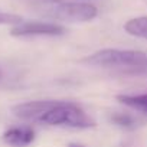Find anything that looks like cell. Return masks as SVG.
Returning a JSON list of instances; mask_svg holds the SVG:
<instances>
[{"instance_id": "6da1fadb", "label": "cell", "mask_w": 147, "mask_h": 147, "mask_svg": "<svg viewBox=\"0 0 147 147\" xmlns=\"http://www.w3.org/2000/svg\"><path fill=\"white\" fill-rule=\"evenodd\" d=\"M12 111L18 118L23 121L52 127H68L82 130L95 125V121L87 114V111L81 105L71 101H28L15 105Z\"/></svg>"}, {"instance_id": "7a4b0ae2", "label": "cell", "mask_w": 147, "mask_h": 147, "mask_svg": "<svg viewBox=\"0 0 147 147\" xmlns=\"http://www.w3.org/2000/svg\"><path fill=\"white\" fill-rule=\"evenodd\" d=\"M82 62L100 66L121 69L127 74H147V53L133 49H101L82 59Z\"/></svg>"}, {"instance_id": "3957f363", "label": "cell", "mask_w": 147, "mask_h": 147, "mask_svg": "<svg viewBox=\"0 0 147 147\" xmlns=\"http://www.w3.org/2000/svg\"><path fill=\"white\" fill-rule=\"evenodd\" d=\"M98 9L91 3H78V2H66L59 3L53 7L52 16L62 22H90L95 19Z\"/></svg>"}, {"instance_id": "277c9868", "label": "cell", "mask_w": 147, "mask_h": 147, "mask_svg": "<svg viewBox=\"0 0 147 147\" xmlns=\"http://www.w3.org/2000/svg\"><path fill=\"white\" fill-rule=\"evenodd\" d=\"M65 33V28L52 22H20L10 30L12 36L28 38V36H61Z\"/></svg>"}, {"instance_id": "5b68a950", "label": "cell", "mask_w": 147, "mask_h": 147, "mask_svg": "<svg viewBox=\"0 0 147 147\" xmlns=\"http://www.w3.org/2000/svg\"><path fill=\"white\" fill-rule=\"evenodd\" d=\"M35 140V130L29 125L10 127L3 133V141L10 147H28Z\"/></svg>"}, {"instance_id": "8992f818", "label": "cell", "mask_w": 147, "mask_h": 147, "mask_svg": "<svg viewBox=\"0 0 147 147\" xmlns=\"http://www.w3.org/2000/svg\"><path fill=\"white\" fill-rule=\"evenodd\" d=\"M115 98L123 105L133 108L136 111H140L144 115H147V92H143V94H120Z\"/></svg>"}, {"instance_id": "52a82bcc", "label": "cell", "mask_w": 147, "mask_h": 147, "mask_svg": "<svg viewBox=\"0 0 147 147\" xmlns=\"http://www.w3.org/2000/svg\"><path fill=\"white\" fill-rule=\"evenodd\" d=\"M124 29L128 35L136 36V38H141V39H147V16H141V18H134L130 19L125 25Z\"/></svg>"}, {"instance_id": "ba28073f", "label": "cell", "mask_w": 147, "mask_h": 147, "mask_svg": "<svg viewBox=\"0 0 147 147\" xmlns=\"http://www.w3.org/2000/svg\"><path fill=\"white\" fill-rule=\"evenodd\" d=\"M110 120L115 125H118L121 128H125V130L136 128V125H137V120L133 115L127 114V113H113L111 117H110Z\"/></svg>"}, {"instance_id": "9c48e42d", "label": "cell", "mask_w": 147, "mask_h": 147, "mask_svg": "<svg viewBox=\"0 0 147 147\" xmlns=\"http://www.w3.org/2000/svg\"><path fill=\"white\" fill-rule=\"evenodd\" d=\"M23 22V19L19 15H13V13H6V12H0V25H18Z\"/></svg>"}, {"instance_id": "30bf717a", "label": "cell", "mask_w": 147, "mask_h": 147, "mask_svg": "<svg viewBox=\"0 0 147 147\" xmlns=\"http://www.w3.org/2000/svg\"><path fill=\"white\" fill-rule=\"evenodd\" d=\"M68 147H85L84 144H80V143H69Z\"/></svg>"}]
</instances>
